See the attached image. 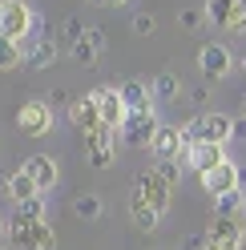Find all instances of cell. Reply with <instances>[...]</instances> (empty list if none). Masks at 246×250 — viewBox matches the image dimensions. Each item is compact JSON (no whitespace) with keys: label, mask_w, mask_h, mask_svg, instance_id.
Instances as JSON below:
<instances>
[{"label":"cell","mask_w":246,"mask_h":250,"mask_svg":"<svg viewBox=\"0 0 246 250\" xmlns=\"http://www.w3.org/2000/svg\"><path fill=\"white\" fill-rule=\"evenodd\" d=\"M186 133V146H198V142H214V146H226L234 137V117L226 113H198L190 125H182Z\"/></svg>","instance_id":"6da1fadb"},{"label":"cell","mask_w":246,"mask_h":250,"mask_svg":"<svg viewBox=\"0 0 246 250\" xmlns=\"http://www.w3.org/2000/svg\"><path fill=\"white\" fill-rule=\"evenodd\" d=\"M33 8L24 4V0H0V37L4 41H17L24 44L28 33H33Z\"/></svg>","instance_id":"7a4b0ae2"},{"label":"cell","mask_w":246,"mask_h":250,"mask_svg":"<svg viewBox=\"0 0 246 250\" xmlns=\"http://www.w3.org/2000/svg\"><path fill=\"white\" fill-rule=\"evenodd\" d=\"M8 246L17 250H53L57 234L49 222H8Z\"/></svg>","instance_id":"3957f363"},{"label":"cell","mask_w":246,"mask_h":250,"mask_svg":"<svg viewBox=\"0 0 246 250\" xmlns=\"http://www.w3.org/2000/svg\"><path fill=\"white\" fill-rule=\"evenodd\" d=\"M158 129H162V125H158V109L145 105V109H129L125 125H121V137H125L129 146H149Z\"/></svg>","instance_id":"277c9868"},{"label":"cell","mask_w":246,"mask_h":250,"mask_svg":"<svg viewBox=\"0 0 246 250\" xmlns=\"http://www.w3.org/2000/svg\"><path fill=\"white\" fill-rule=\"evenodd\" d=\"M17 129L28 133V137H41L53 129V105L49 101H24L17 109Z\"/></svg>","instance_id":"5b68a950"},{"label":"cell","mask_w":246,"mask_h":250,"mask_svg":"<svg viewBox=\"0 0 246 250\" xmlns=\"http://www.w3.org/2000/svg\"><path fill=\"white\" fill-rule=\"evenodd\" d=\"M226 158V146H214V142H198V146H186L182 153V166H190L194 174H210V169H218Z\"/></svg>","instance_id":"8992f818"},{"label":"cell","mask_w":246,"mask_h":250,"mask_svg":"<svg viewBox=\"0 0 246 250\" xmlns=\"http://www.w3.org/2000/svg\"><path fill=\"white\" fill-rule=\"evenodd\" d=\"M202 190H206L210 198H222V194H230V190H242V166L222 162L218 169L202 174Z\"/></svg>","instance_id":"52a82bcc"},{"label":"cell","mask_w":246,"mask_h":250,"mask_svg":"<svg viewBox=\"0 0 246 250\" xmlns=\"http://www.w3.org/2000/svg\"><path fill=\"white\" fill-rule=\"evenodd\" d=\"M149 149L158 153V162H182V153H186V133H182L178 125H162V129L153 133Z\"/></svg>","instance_id":"ba28073f"},{"label":"cell","mask_w":246,"mask_h":250,"mask_svg":"<svg viewBox=\"0 0 246 250\" xmlns=\"http://www.w3.org/2000/svg\"><path fill=\"white\" fill-rule=\"evenodd\" d=\"M20 169H24V174L37 182V190H41V194H49L53 186H57V178H61V166L49 158V153H33V158H28Z\"/></svg>","instance_id":"9c48e42d"},{"label":"cell","mask_w":246,"mask_h":250,"mask_svg":"<svg viewBox=\"0 0 246 250\" xmlns=\"http://www.w3.org/2000/svg\"><path fill=\"white\" fill-rule=\"evenodd\" d=\"M133 190L142 194V198H145V202H149V206L158 210V214H162V210H170V194H174V190H170V186H165L158 174H153V169H149V174H137Z\"/></svg>","instance_id":"30bf717a"},{"label":"cell","mask_w":246,"mask_h":250,"mask_svg":"<svg viewBox=\"0 0 246 250\" xmlns=\"http://www.w3.org/2000/svg\"><path fill=\"white\" fill-rule=\"evenodd\" d=\"M230 53H226V44H202L198 49V69H202V77H210V81H218V77L230 73Z\"/></svg>","instance_id":"8fae6325"},{"label":"cell","mask_w":246,"mask_h":250,"mask_svg":"<svg viewBox=\"0 0 246 250\" xmlns=\"http://www.w3.org/2000/svg\"><path fill=\"white\" fill-rule=\"evenodd\" d=\"M93 97H97V105H101V125L121 129V125H125V117H129V105L121 101V93H117V89H97Z\"/></svg>","instance_id":"7c38bea8"},{"label":"cell","mask_w":246,"mask_h":250,"mask_svg":"<svg viewBox=\"0 0 246 250\" xmlns=\"http://www.w3.org/2000/svg\"><path fill=\"white\" fill-rule=\"evenodd\" d=\"M69 121H73V125H77V129H81L85 137L93 133V129H101V105H97V97H93V93L69 105Z\"/></svg>","instance_id":"4fadbf2b"},{"label":"cell","mask_w":246,"mask_h":250,"mask_svg":"<svg viewBox=\"0 0 246 250\" xmlns=\"http://www.w3.org/2000/svg\"><path fill=\"white\" fill-rule=\"evenodd\" d=\"M101 53H105V33H101V28H85V37L69 49V57L77 61V65H93Z\"/></svg>","instance_id":"5bb4252c"},{"label":"cell","mask_w":246,"mask_h":250,"mask_svg":"<svg viewBox=\"0 0 246 250\" xmlns=\"http://www.w3.org/2000/svg\"><path fill=\"white\" fill-rule=\"evenodd\" d=\"M210 242H218L222 250H242L246 234H242V226L234 222V218H214L210 222Z\"/></svg>","instance_id":"9a60e30c"},{"label":"cell","mask_w":246,"mask_h":250,"mask_svg":"<svg viewBox=\"0 0 246 250\" xmlns=\"http://www.w3.org/2000/svg\"><path fill=\"white\" fill-rule=\"evenodd\" d=\"M4 190H8V198L17 202V206H24V202H33V198H41V190H37V182L24 174V169H17V174H8V182H4Z\"/></svg>","instance_id":"2e32d148"},{"label":"cell","mask_w":246,"mask_h":250,"mask_svg":"<svg viewBox=\"0 0 246 250\" xmlns=\"http://www.w3.org/2000/svg\"><path fill=\"white\" fill-rule=\"evenodd\" d=\"M57 61V44L44 37V41H24V65L28 69H44Z\"/></svg>","instance_id":"e0dca14e"},{"label":"cell","mask_w":246,"mask_h":250,"mask_svg":"<svg viewBox=\"0 0 246 250\" xmlns=\"http://www.w3.org/2000/svg\"><path fill=\"white\" fill-rule=\"evenodd\" d=\"M129 218H133V226H137V230H153L162 214L153 210V206H149V202L137 194V190H133V198H129Z\"/></svg>","instance_id":"ac0fdd59"},{"label":"cell","mask_w":246,"mask_h":250,"mask_svg":"<svg viewBox=\"0 0 246 250\" xmlns=\"http://www.w3.org/2000/svg\"><path fill=\"white\" fill-rule=\"evenodd\" d=\"M117 93H121V101H125L129 109H145V105H153V93H149L142 81H125Z\"/></svg>","instance_id":"d6986e66"},{"label":"cell","mask_w":246,"mask_h":250,"mask_svg":"<svg viewBox=\"0 0 246 250\" xmlns=\"http://www.w3.org/2000/svg\"><path fill=\"white\" fill-rule=\"evenodd\" d=\"M206 21L210 24H222V28H230V17H234V0H206Z\"/></svg>","instance_id":"ffe728a7"},{"label":"cell","mask_w":246,"mask_h":250,"mask_svg":"<svg viewBox=\"0 0 246 250\" xmlns=\"http://www.w3.org/2000/svg\"><path fill=\"white\" fill-rule=\"evenodd\" d=\"M101 210H105V206H101V198H97V194H77V198H73V214H77V218H85V222L101 218Z\"/></svg>","instance_id":"44dd1931"},{"label":"cell","mask_w":246,"mask_h":250,"mask_svg":"<svg viewBox=\"0 0 246 250\" xmlns=\"http://www.w3.org/2000/svg\"><path fill=\"white\" fill-rule=\"evenodd\" d=\"M182 93V81L174 73H158V81H153V101H174Z\"/></svg>","instance_id":"7402d4cb"},{"label":"cell","mask_w":246,"mask_h":250,"mask_svg":"<svg viewBox=\"0 0 246 250\" xmlns=\"http://www.w3.org/2000/svg\"><path fill=\"white\" fill-rule=\"evenodd\" d=\"M17 65H24V44L0 37V69H17Z\"/></svg>","instance_id":"603a6c76"},{"label":"cell","mask_w":246,"mask_h":250,"mask_svg":"<svg viewBox=\"0 0 246 250\" xmlns=\"http://www.w3.org/2000/svg\"><path fill=\"white\" fill-rule=\"evenodd\" d=\"M12 222H44V194L33 198V202H24V206H17Z\"/></svg>","instance_id":"cb8c5ba5"},{"label":"cell","mask_w":246,"mask_h":250,"mask_svg":"<svg viewBox=\"0 0 246 250\" xmlns=\"http://www.w3.org/2000/svg\"><path fill=\"white\" fill-rule=\"evenodd\" d=\"M214 202H218V218H234L238 206H246V202H242V190H230V194L214 198Z\"/></svg>","instance_id":"d4e9b609"},{"label":"cell","mask_w":246,"mask_h":250,"mask_svg":"<svg viewBox=\"0 0 246 250\" xmlns=\"http://www.w3.org/2000/svg\"><path fill=\"white\" fill-rule=\"evenodd\" d=\"M153 174H158V178L174 190V186L182 182V162H158V166H153Z\"/></svg>","instance_id":"484cf974"},{"label":"cell","mask_w":246,"mask_h":250,"mask_svg":"<svg viewBox=\"0 0 246 250\" xmlns=\"http://www.w3.org/2000/svg\"><path fill=\"white\" fill-rule=\"evenodd\" d=\"M89 166H97V169L113 166V146H89Z\"/></svg>","instance_id":"4316f807"},{"label":"cell","mask_w":246,"mask_h":250,"mask_svg":"<svg viewBox=\"0 0 246 250\" xmlns=\"http://www.w3.org/2000/svg\"><path fill=\"white\" fill-rule=\"evenodd\" d=\"M81 37H85V24L77 21V17H69V21H65V44H69V49H73V44L81 41Z\"/></svg>","instance_id":"83f0119b"},{"label":"cell","mask_w":246,"mask_h":250,"mask_svg":"<svg viewBox=\"0 0 246 250\" xmlns=\"http://www.w3.org/2000/svg\"><path fill=\"white\" fill-rule=\"evenodd\" d=\"M113 133H117V129H109V125H101V129H93V133L85 137V146H113Z\"/></svg>","instance_id":"f1b7e54d"},{"label":"cell","mask_w":246,"mask_h":250,"mask_svg":"<svg viewBox=\"0 0 246 250\" xmlns=\"http://www.w3.org/2000/svg\"><path fill=\"white\" fill-rule=\"evenodd\" d=\"M178 21H182V28H198V24L206 21V12H198V8H182V12H178Z\"/></svg>","instance_id":"f546056e"},{"label":"cell","mask_w":246,"mask_h":250,"mask_svg":"<svg viewBox=\"0 0 246 250\" xmlns=\"http://www.w3.org/2000/svg\"><path fill=\"white\" fill-rule=\"evenodd\" d=\"M153 28H158V21H153L149 12H137V17H133V33H142V37H149Z\"/></svg>","instance_id":"4dcf8cb0"},{"label":"cell","mask_w":246,"mask_h":250,"mask_svg":"<svg viewBox=\"0 0 246 250\" xmlns=\"http://www.w3.org/2000/svg\"><path fill=\"white\" fill-rule=\"evenodd\" d=\"M234 33H246V0H234V17H230Z\"/></svg>","instance_id":"1f68e13d"},{"label":"cell","mask_w":246,"mask_h":250,"mask_svg":"<svg viewBox=\"0 0 246 250\" xmlns=\"http://www.w3.org/2000/svg\"><path fill=\"white\" fill-rule=\"evenodd\" d=\"M234 137H238V142H246V113L234 117Z\"/></svg>","instance_id":"d6a6232c"},{"label":"cell","mask_w":246,"mask_h":250,"mask_svg":"<svg viewBox=\"0 0 246 250\" xmlns=\"http://www.w3.org/2000/svg\"><path fill=\"white\" fill-rule=\"evenodd\" d=\"M97 4H105V8H117V4H125V0H97Z\"/></svg>","instance_id":"836d02e7"},{"label":"cell","mask_w":246,"mask_h":250,"mask_svg":"<svg viewBox=\"0 0 246 250\" xmlns=\"http://www.w3.org/2000/svg\"><path fill=\"white\" fill-rule=\"evenodd\" d=\"M202 250H222V246H218V242H210V238H206V242H202Z\"/></svg>","instance_id":"e575fe53"},{"label":"cell","mask_w":246,"mask_h":250,"mask_svg":"<svg viewBox=\"0 0 246 250\" xmlns=\"http://www.w3.org/2000/svg\"><path fill=\"white\" fill-rule=\"evenodd\" d=\"M238 65H242V73H246V57H242V61H238Z\"/></svg>","instance_id":"d590c367"},{"label":"cell","mask_w":246,"mask_h":250,"mask_svg":"<svg viewBox=\"0 0 246 250\" xmlns=\"http://www.w3.org/2000/svg\"><path fill=\"white\" fill-rule=\"evenodd\" d=\"M242 113H246V93H242Z\"/></svg>","instance_id":"8d00e7d4"},{"label":"cell","mask_w":246,"mask_h":250,"mask_svg":"<svg viewBox=\"0 0 246 250\" xmlns=\"http://www.w3.org/2000/svg\"><path fill=\"white\" fill-rule=\"evenodd\" d=\"M0 250H8V246H0Z\"/></svg>","instance_id":"74e56055"},{"label":"cell","mask_w":246,"mask_h":250,"mask_svg":"<svg viewBox=\"0 0 246 250\" xmlns=\"http://www.w3.org/2000/svg\"><path fill=\"white\" fill-rule=\"evenodd\" d=\"M242 234H246V226H242Z\"/></svg>","instance_id":"f35d334b"},{"label":"cell","mask_w":246,"mask_h":250,"mask_svg":"<svg viewBox=\"0 0 246 250\" xmlns=\"http://www.w3.org/2000/svg\"><path fill=\"white\" fill-rule=\"evenodd\" d=\"M0 230H4V226H0Z\"/></svg>","instance_id":"ab89813d"}]
</instances>
